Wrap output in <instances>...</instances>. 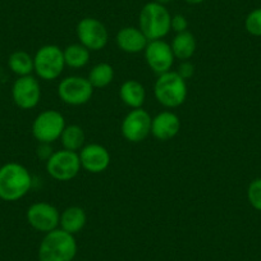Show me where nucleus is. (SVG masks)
<instances>
[{
    "mask_svg": "<svg viewBox=\"0 0 261 261\" xmlns=\"http://www.w3.org/2000/svg\"><path fill=\"white\" fill-rule=\"evenodd\" d=\"M32 187V175L19 163H7L0 167V199L13 202L23 199Z\"/></svg>",
    "mask_w": 261,
    "mask_h": 261,
    "instance_id": "f257e3e1",
    "label": "nucleus"
},
{
    "mask_svg": "<svg viewBox=\"0 0 261 261\" xmlns=\"http://www.w3.org/2000/svg\"><path fill=\"white\" fill-rule=\"evenodd\" d=\"M76 255V238L60 228L46 233L37 251L39 261H73Z\"/></svg>",
    "mask_w": 261,
    "mask_h": 261,
    "instance_id": "f03ea898",
    "label": "nucleus"
},
{
    "mask_svg": "<svg viewBox=\"0 0 261 261\" xmlns=\"http://www.w3.org/2000/svg\"><path fill=\"white\" fill-rule=\"evenodd\" d=\"M172 14L167 7L150 2L142 7L139 16V29L144 32L149 41L152 40H163L170 31Z\"/></svg>",
    "mask_w": 261,
    "mask_h": 261,
    "instance_id": "7ed1b4c3",
    "label": "nucleus"
},
{
    "mask_svg": "<svg viewBox=\"0 0 261 261\" xmlns=\"http://www.w3.org/2000/svg\"><path fill=\"white\" fill-rule=\"evenodd\" d=\"M154 95L160 105L167 109H175L185 104L188 95L187 81L175 71L159 74L154 85Z\"/></svg>",
    "mask_w": 261,
    "mask_h": 261,
    "instance_id": "20e7f679",
    "label": "nucleus"
},
{
    "mask_svg": "<svg viewBox=\"0 0 261 261\" xmlns=\"http://www.w3.org/2000/svg\"><path fill=\"white\" fill-rule=\"evenodd\" d=\"M34 72L40 80L54 81L59 79L65 68L64 54L57 45H44L34 57Z\"/></svg>",
    "mask_w": 261,
    "mask_h": 261,
    "instance_id": "39448f33",
    "label": "nucleus"
},
{
    "mask_svg": "<svg viewBox=\"0 0 261 261\" xmlns=\"http://www.w3.org/2000/svg\"><path fill=\"white\" fill-rule=\"evenodd\" d=\"M45 163L47 174L58 182H68L74 179L82 169L79 152L64 149L53 152L51 156Z\"/></svg>",
    "mask_w": 261,
    "mask_h": 261,
    "instance_id": "423d86ee",
    "label": "nucleus"
},
{
    "mask_svg": "<svg viewBox=\"0 0 261 261\" xmlns=\"http://www.w3.org/2000/svg\"><path fill=\"white\" fill-rule=\"evenodd\" d=\"M65 118L58 110H44L35 118L32 123V135L35 140L42 144L58 141L65 128Z\"/></svg>",
    "mask_w": 261,
    "mask_h": 261,
    "instance_id": "0eeeda50",
    "label": "nucleus"
},
{
    "mask_svg": "<svg viewBox=\"0 0 261 261\" xmlns=\"http://www.w3.org/2000/svg\"><path fill=\"white\" fill-rule=\"evenodd\" d=\"M94 87L89 80L81 76H69L63 79L58 86V96L64 104L81 107L92 99Z\"/></svg>",
    "mask_w": 261,
    "mask_h": 261,
    "instance_id": "6e6552de",
    "label": "nucleus"
},
{
    "mask_svg": "<svg viewBox=\"0 0 261 261\" xmlns=\"http://www.w3.org/2000/svg\"><path fill=\"white\" fill-rule=\"evenodd\" d=\"M76 34L80 44L84 45L90 51H100L109 41V32L107 26L94 17L82 18L77 23Z\"/></svg>",
    "mask_w": 261,
    "mask_h": 261,
    "instance_id": "1a4fd4ad",
    "label": "nucleus"
},
{
    "mask_svg": "<svg viewBox=\"0 0 261 261\" xmlns=\"http://www.w3.org/2000/svg\"><path fill=\"white\" fill-rule=\"evenodd\" d=\"M151 115L142 108L130 109L122 120L120 130L128 142L140 144L151 135Z\"/></svg>",
    "mask_w": 261,
    "mask_h": 261,
    "instance_id": "9d476101",
    "label": "nucleus"
},
{
    "mask_svg": "<svg viewBox=\"0 0 261 261\" xmlns=\"http://www.w3.org/2000/svg\"><path fill=\"white\" fill-rule=\"evenodd\" d=\"M26 219L35 230L46 234L59 228L60 213L49 202H35L27 209Z\"/></svg>",
    "mask_w": 261,
    "mask_h": 261,
    "instance_id": "9b49d317",
    "label": "nucleus"
},
{
    "mask_svg": "<svg viewBox=\"0 0 261 261\" xmlns=\"http://www.w3.org/2000/svg\"><path fill=\"white\" fill-rule=\"evenodd\" d=\"M12 97L19 109L30 110L39 105L41 100V86L36 77H18L12 86Z\"/></svg>",
    "mask_w": 261,
    "mask_h": 261,
    "instance_id": "f8f14e48",
    "label": "nucleus"
},
{
    "mask_svg": "<svg viewBox=\"0 0 261 261\" xmlns=\"http://www.w3.org/2000/svg\"><path fill=\"white\" fill-rule=\"evenodd\" d=\"M144 54L149 68L154 73H156L158 76L165 73V72L172 71L175 58L172 51L170 44L165 42L164 40H152V41H149Z\"/></svg>",
    "mask_w": 261,
    "mask_h": 261,
    "instance_id": "ddd939ff",
    "label": "nucleus"
},
{
    "mask_svg": "<svg viewBox=\"0 0 261 261\" xmlns=\"http://www.w3.org/2000/svg\"><path fill=\"white\" fill-rule=\"evenodd\" d=\"M79 155L81 168L91 174L105 172L110 165V152L100 144L85 145Z\"/></svg>",
    "mask_w": 261,
    "mask_h": 261,
    "instance_id": "4468645a",
    "label": "nucleus"
},
{
    "mask_svg": "<svg viewBox=\"0 0 261 261\" xmlns=\"http://www.w3.org/2000/svg\"><path fill=\"white\" fill-rule=\"evenodd\" d=\"M180 130V119L170 110L159 113L151 120V135L159 141L174 139Z\"/></svg>",
    "mask_w": 261,
    "mask_h": 261,
    "instance_id": "2eb2a0df",
    "label": "nucleus"
},
{
    "mask_svg": "<svg viewBox=\"0 0 261 261\" xmlns=\"http://www.w3.org/2000/svg\"><path fill=\"white\" fill-rule=\"evenodd\" d=\"M115 44L118 49L127 54H139L144 53L146 49L149 40L139 27H123L117 32Z\"/></svg>",
    "mask_w": 261,
    "mask_h": 261,
    "instance_id": "dca6fc26",
    "label": "nucleus"
},
{
    "mask_svg": "<svg viewBox=\"0 0 261 261\" xmlns=\"http://www.w3.org/2000/svg\"><path fill=\"white\" fill-rule=\"evenodd\" d=\"M119 97L125 107L130 109H139L145 104L146 90L141 82L136 80H127L120 86Z\"/></svg>",
    "mask_w": 261,
    "mask_h": 261,
    "instance_id": "f3484780",
    "label": "nucleus"
},
{
    "mask_svg": "<svg viewBox=\"0 0 261 261\" xmlns=\"http://www.w3.org/2000/svg\"><path fill=\"white\" fill-rule=\"evenodd\" d=\"M86 223L87 214L81 206H69L60 213L59 228L73 236L81 232Z\"/></svg>",
    "mask_w": 261,
    "mask_h": 261,
    "instance_id": "a211bd4d",
    "label": "nucleus"
},
{
    "mask_svg": "<svg viewBox=\"0 0 261 261\" xmlns=\"http://www.w3.org/2000/svg\"><path fill=\"white\" fill-rule=\"evenodd\" d=\"M170 46H172V51L175 59L183 62V60H190L195 55L197 44H196L195 36L190 31H185L180 34H175Z\"/></svg>",
    "mask_w": 261,
    "mask_h": 261,
    "instance_id": "6ab92c4d",
    "label": "nucleus"
},
{
    "mask_svg": "<svg viewBox=\"0 0 261 261\" xmlns=\"http://www.w3.org/2000/svg\"><path fill=\"white\" fill-rule=\"evenodd\" d=\"M59 140L64 150L80 152V150L85 146L86 135H85L84 128L80 127L79 124H69L65 125Z\"/></svg>",
    "mask_w": 261,
    "mask_h": 261,
    "instance_id": "aec40b11",
    "label": "nucleus"
},
{
    "mask_svg": "<svg viewBox=\"0 0 261 261\" xmlns=\"http://www.w3.org/2000/svg\"><path fill=\"white\" fill-rule=\"evenodd\" d=\"M63 54H64L65 67H69L72 69H81L86 67L91 57V51L80 42L68 45L63 50Z\"/></svg>",
    "mask_w": 261,
    "mask_h": 261,
    "instance_id": "412c9836",
    "label": "nucleus"
},
{
    "mask_svg": "<svg viewBox=\"0 0 261 261\" xmlns=\"http://www.w3.org/2000/svg\"><path fill=\"white\" fill-rule=\"evenodd\" d=\"M8 67L16 76H30L34 72V57L23 50H17L9 55Z\"/></svg>",
    "mask_w": 261,
    "mask_h": 261,
    "instance_id": "4be33fe9",
    "label": "nucleus"
},
{
    "mask_svg": "<svg viewBox=\"0 0 261 261\" xmlns=\"http://www.w3.org/2000/svg\"><path fill=\"white\" fill-rule=\"evenodd\" d=\"M87 80L94 89H105L114 80V68L109 63H97L90 69Z\"/></svg>",
    "mask_w": 261,
    "mask_h": 261,
    "instance_id": "5701e85b",
    "label": "nucleus"
},
{
    "mask_svg": "<svg viewBox=\"0 0 261 261\" xmlns=\"http://www.w3.org/2000/svg\"><path fill=\"white\" fill-rule=\"evenodd\" d=\"M245 29L252 36H261V8H256L247 14L245 19Z\"/></svg>",
    "mask_w": 261,
    "mask_h": 261,
    "instance_id": "b1692460",
    "label": "nucleus"
},
{
    "mask_svg": "<svg viewBox=\"0 0 261 261\" xmlns=\"http://www.w3.org/2000/svg\"><path fill=\"white\" fill-rule=\"evenodd\" d=\"M247 199L253 209L261 212V178H256L248 185Z\"/></svg>",
    "mask_w": 261,
    "mask_h": 261,
    "instance_id": "393cba45",
    "label": "nucleus"
},
{
    "mask_svg": "<svg viewBox=\"0 0 261 261\" xmlns=\"http://www.w3.org/2000/svg\"><path fill=\"white\" fill-rule=\"evenodd\" d=\"M170 29L175 32V34H180V32L188 31V21L183 14H174L172 16V23H170Z\"/></svg>",
    "mask_w": 261,
    "mask_h": 261,
    "instance_id": "a878e982",
    "label": "nucleus"
},
{
    "mask_svg": "<svg viewBox=\"0 0 261 261\" xmlns=\"http://www.w3.org/2000/svg\"><path fill=\"white\" fill-rule=\"evenodd\" d=\"M175 72H177L185 81H187V80L192 79L193 74H195V65H193V63H191L190 60H183V62H180V64L178 65V68Z\"/></svg>",
    "mask_w": 261,
    "mask_h": 261,
    "instance_id": "bb28decb",
    "label": "nucleus"
},
{
    "mask_svg": "<svg viewBox=\"0 0 261 261\" xmlns=\"http://www.w3.org/2000/svg\"><path fill=\"white\" fill-rule=\"evenodd\" d=\"M53 149L50 146V144H42V142H39V146H37L36 154L40 159H42L44 162H47L50 156L53 155Z\"/></svg>",
    "mask_w": 261,
    "mask_h": 261,
    "instance_id": "cd10ccee",
    "label": "nucleus"
},
{
    "mask_svg": "<svg viewBox=\"0 0 261 261\" xmlns=\"http://www.w3.org/2000/svg\"><path fill=\"white\" fill-rule=\"evenodd\" d=\"M187 4H191V6H199V4L204 3L205 0H183Z\"/></svg>",
    "mask_w": 261,
    "mask_h": 261,
    "instance_id": "c85d7f7f",
    "label": "nucleus"
},
{
    "mask_svg": "<svg viewBox=\"0 0 261 261\" xmlns=\"http://www.w3.org/2000/svg\"><path fill=\"white\" fill-rule=\"evenodd\" d=\"M154 2H156V3L162 4V6H167V4H169L172 0H154Z\"/></svg>",
    "mask_w": 261,
    "mask_h": 261,
    "instance_id": "c756f323",
    "label": "nucleus"
}]
</instances>
